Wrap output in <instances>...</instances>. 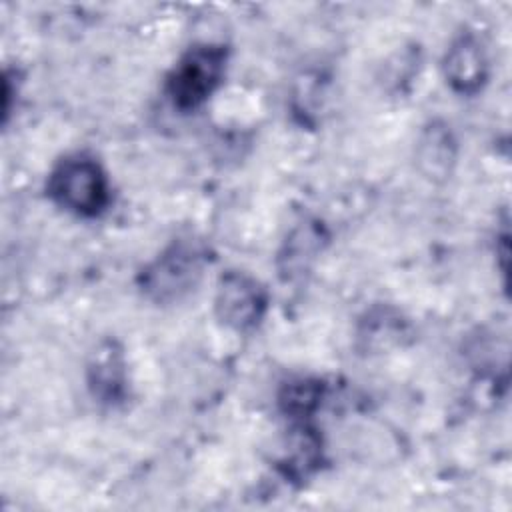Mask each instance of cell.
I'll use <instances>...</instances> for the list:
<instances>
[{"label": "cell", "mask_w": 512, "mask_h": 512, "mask_svg": "<svg viewBox=\"0 0 512 512\" xmlns=\"http://www.w3.org/2000/svg\"><path fill=\"white\" fill-rule=\"evenodd\" d=\"M206 262V250L196 240H176L142 268L140 290L156 304L178 302L198 286Z\"/></svg>", "instance_id": "1"}, {"label": "cell", "mask_w": 512, "mask_h": 512, "mask_svg": "<svg viewBox=\"0 0 512 512\" xmlns=\"http://www.w3.org/2000/svg\"><path fill=\"white\" fill-rule=\"evenodd\" d=\"M46 192L54 204L76 216L94 218L110 202L104 168L88 154H70L48 176Z\"/></svg>", "instance_id": "2"}, {"label": "cell", "mask_w": 512, "mask_h": 512, "mask_svg": "<svg viewBox=\"0 0 512 512\" xmlns=\"http://www.w3.org/2000/svg\"><path fill=\"white\" fill-rule=\"evenodd\" d=\"M226 58V48L220 44L192 46L168 74L166 92L172 104L182 112L202 106L220 86Z\"/></svg>", "instance_id": "3"}, {"label": "cell", "mask_w": 512, "mask_h": 512, "mask_svg": "<svg viewBox=\"0 0 512 512\" xmlns=\"http://www.w3.org/2000/svg\"><path fill=\"white\" fill-rule=\"evenodd\" d=\"M268 310L266 288L250 274L240 270L224 272L214 294V312L218 320L234 332L258 328Z\"/></svg>", "instance_id": "4"}, {"label": "cell", "mask_w": 512, "mask_h": 512, "mask_svg": "<svg viewBox=\"0 0 512 512\" xmlns=\"http://www.w3.org/2000/svg\"><path fill=\"white\" fill-rule=\"evenodd\" d=\"M488 56L474 32H464L448 46L442 72L450 88L458 94L472 96L476 94L484 82L488 80Z\"/></svg>", "instance_id": "5"}, {"label": "cell", "mask_w": 512, "mask_h": 512, "mask_svg": "<svg viewBox=\"0 0 512 512\" xmlns=\"http://www.w3.org/2000/svg\"><path fill=\"white\" fill-rule=\"evenodd\" d=\"M88 386L92 396L106 404H116L126 394V364L116 342H102L88 362Z\"/></svg>", "instance_id": "6"}, {"label": "cell", "mask_w": 512, "mask_h": 512, "mask_svg": "<svg viewBox=\"0 0 512 512\" xmlns=\"http://www.w3.org/2000/svg\"><path fill=\"white\" fill-rule=\"evenodd\" d=\"M322 460L320 436L314 428L306 426L304 420L294 428V434L288 440L286 454L282 458V470L286 478L304 480L318 470Z\"/></svg>", "instance_id": "7"}, {"label": "cell", "mask_w": 512, "mask_h": 512, "mask_svg": "<svg viewBox=\"0 0 512 512\" xmlns=\"http://www.w3.org/2000/svg\"><path fill=\"white\" fill-rule=\"evenodd\" d=\"M418 164L428 178H444L454 164V140L446 126L432 124L418 142Z\"/></svg>", "instance_id": "8"}, {"label": "cell", "mask_w": 512, "mask_h": 512, "mask_svg": "<svg viewBox=\"0 0 512 512\" xmlns=\"http://www.w3.org/2000/svg\"><path fill=\"white\" fill-rule=\"evenodd\" d=\"M322 242H324V236H322V228L318 224L308 222V224L296 228L288 236L284 252L280 256L284 260L282 272L288 278L302 274L310 266V262L316 258V254L320 252Z\"/></svg>", "instance_id": "9"}, {"label": "cell", "mask_w": 512, "mask_h": 512, "mask_svg": "<svg viewBox=\"0 0 512 512\" xmlns=\"http://www.w3.org/2000/svg\"><path fill=\"white\" fill-rule=\"evenodd\" d=\"M324 398V384L318 378H296L280 392V406L284 414L296 420L310 418Z\"/></svg>", "instance_id": "10"}]
</instances>
